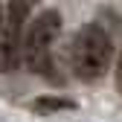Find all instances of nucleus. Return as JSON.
Here are the masks:
<instances>
[{
  "mask_svg": "<svg viewBox=\"0 0 122 122\" xmlns=\"http://www.w3.org/2000/svg\"><path fill=\"white\" fill-rule=\"evenodd\" d=\"M9 18L6 26L0 29V70H15L20 64V50H23V18L29 15V3H9Z\"/></svg>",
  "mask_w": 122,
  "mask_h": 122,
  "instance_id": "nucleus-3",
  "label": "nucleus"
},
{
  "mask_svg": "<svg viewBox=\"0 0 122 122\" xmlns=\"http://www.w3.org/2000/svg\"><path fill=\"white\" fill-rule=\"evenodd\" d=\"M113 81H116V90L122 93V52H119V58H116V76H113Z\"/></svg>",
  "mask_w": 122,
  "mask_h": 122,
  "instance_id": "nucleus-5",
  "label": "nucleus"
},
{
  "mask_svg": "<svg viewBox=\"0 0 122 122\" xmlns=\"http://www.w3.org/2000/svg\"><path fill=\"white\" fill-rule=\"evenodd\" d=\"M111 55H113V47L108 32L96 23H87L79 29L70 47V67L81 81H99L111 67Z\"/></svg>",
  "mask_w": 122,
  "mask_h": 122,
  "instance_id": "nucleus-1",
  "label": "nucleus"
},
{
  "mask_svg": "<svg viewBox=\"0 0 122 122\" xmlns=\"http://www.w3.org/2000/svg\"><path fill=\"white\" fill-rule=\"evenodd\" d=\"M32 108L38 113H52V111H67V108H73V102L70 99H61V96H41V99H35Z\"/></svg>",
  "mask_w": 122,
  "mask_h": 122,
  "instance_id": "nucleus-4",
  "label": "nucleus"
},
{
  "mask_svg": "<svg viewBox=\"0 0 122 122\" xmlns=\"http://www.w3.org/2000/svg\"><path fill=\"white\" fill-rule=\"evenodd\" d=\"M0 29H3V9H0Z\"/></svg>",
  "mask_w": 122,
  "mask_h": 122,
  "instance_id": "nucleus-6",
  "label": "nucleus"
},
{
  "mask_svg": "<svg viewBox=\"0 0 122 122\" xmlns=\"http://www.w3.org/2000/svg\"><path fill=\"white\" fill-rule=\"evenodd\" d=\"M61 32V15L55 9L38 15L29 23V32L23 38V50H20V61L32 70V73H47L52 64V44Z\"/></svg>",
  "mask_w": 122,
  "mask_h": 122,
  "instance_id": "nucleus-2",
  "label": "nucleus"
}]
</instances>
